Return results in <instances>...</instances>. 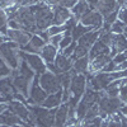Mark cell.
Returning <instances> with one entry per match:
<instances>
[{"instance_id": "1", "label": "cell", "mask_w": 127, "mask_h": 127, "mask_svg": "<svg viewBox=\"0 0 127 127\" xmlns=\"http://www.w3.org/2000/svg\"><path fill=\"white\" fill-rule=\"evenodd\" d=\"M48 93L41 87L39 84V75H37L34 79L32 80V84H31V89H29V98L27 99V104H37V105H42L47 98Z\"/></svg>"}, {"instance_id": "2", "label": "cell", "mask_w": 127, "mask_h": 127, "mask_svg": "<svg viewBox=\"0 0 127 127\" xmlns=\"http://www.w3.org/2000/svg\"><path fill=\"white\" fill-rule=\"evenodd\" d=\"M19 51L20 50L12 48L6 42L0 45V55H1L4 62L12 70H17L19 64H20V60H22L20 59V55H19Z\"/></svg>"}, {"instance_id": "3", "label": "cell", "mask_w": 127, "mask_h": 127, "mask_svg": "<svg viewBox=\"0 0 127 127\" xmlns=\"http://www.w3.org/2000/svg\"><path fill=\"white\" fill-rule=\"evenodd\" d=\"M39 84H41V87L43 88L48 94L56 93V92L62 89L59 76L56 75V74L48 71V70L39 75Z\"/></svg>"}, {"instance_id": "4", "label": "cell", "mask_w": 127, "mask_h": 127, "mask_svg": "<svg viewBox=\"0 0 127 127\" xmlns=\"http://www.w3.org/2000/svg\"><path fill=\"white\" fill-rule=\"evenodd\" d=\"M19 55H20V59L24 60L28 65L33 69V71L37 75H41V74H43L45 71H47L46 62L43 61V59H42L38 54H28V52H24V51L20 50Z\"/></svg>"}, {"instance_id": "5", "label": "cell", "mask_w": 127, "mask_h": 127, "mask_svg": "<svg viewBox=\"0 0 127 127\" xmlns=\"http://www.w3.org/2000/svg\"><path fill=\"white\" fill-rule=\"evenodd\" d=\"M79 22L83 26L89 27L92 29H100L103 27V23H104V17L98 12L97 9H90L87 14L83 15V18L79 20Z\"/></svg>"}, {"instance_id": "6", "label": "cell", "mask_w": 127, "mask_h": 127, "mask_svg": "<svg viewBox=\"0 0 127 127\" xmlns=\"http://www.w3.org/2000/svg\"><path fill=\"white\" fill-rule=\"evenodd\" d=\"M10 75L13 76V87L17 92L22 93L24 97L28 99L29 98V89H31V84L32 80L28 78H24L22 75H19L17 72V70H12V74Z\"/></svg>"}, {"instance_id": "7", "label": "cell", "mask_w": 127, "mask_h": 127, "mask_svg": "<svg viewBox=\"0 0 127 127\" xmlns=\"http://www.w3.org/2000/svg\"><path fill=\"white\" fill-rule=\"evenodd\" d=\"M32 36H33L32 33H29L27 31H23V29H9L6 37H9V41H13L15 43H18L20 46V48H22L31 41Z\"/></svg>"}, {"instance_id": "8", "label": "cell", "mask_w": 127, "mask_h": 127, "mask_svg": "<svg viewBox=\"0 0 127 127\" xmlns=\"http://www.w3.org/2000/svg\"><path fill=\"white\" fill-rule=\"evenodd\" d=\"M9 109L13 113H15L18 117L24 121L27 125H29V109L28 105L23 102H18V100H10L9 102Z\"/></svg>"}, {"instance_id": "9", "label": "cell", "mask_w": 127, "mask_h": 127, "mask_svg": "<svg viewBox=\"0 0 127 127\" xmlns=\"http://www.w3.org/2000/svg\"><path fill=\"white\" fill-rule=\"evenodd\" d=\"M127 50V38L126 36L122 34H114L112 37V43H111V57L113 59L117 54H122Z\"/></svg>"}, {"instance_id": "10", "label": "cell", "mask_w": 127, "mask_h": 127, "mask_svg": "<svg viewBox=\"0 0 127 127\" xmlns=\"http://www.w3.org/2000/svg\"><path fill=\"white\" fill-rule=\"evenodd\" d=\"M46 45L47 43L38 34H33L32 38H31V41L20 50L24 51V52H28V54H38L39 55V52L42 51V48H43Z\"/></svg>"}, {"instance_id": "11", "label": "cell", "mask_w": 127, "mask_h": 127, "mask_svg": "<svg viewBox=\"0 0 127 127\" xmlns=\"http://www.w3.org/2000/svg\"><path fill=\"white\" fill-rule=\"evenodd\" d=\"M14 92H15V89L13 87V76L12 75L0 79V94L3 97H5L8 102L13 100Z\"/></svg>"}, {"instance_id": "12", "label": "cell", "mask_w": 127, "mask_h": 127, "mask_svg": "<svg viewBox=\"0 0 127 127\" xmlns=\"http://www.w3.org/2000/svg\"><path fill=\"white\" fill-rule=\"evenodd\" d=\"M71 17H72V14H71L70 9L62 8L60 5L54 6V24L64 26Z\"/></svg>"}, {"instance_id": "13", "label": "cell", "mask_w": 127, "mask_h": 127, "mask_svg": "<svg viewBox=\"0 0 127 127\" xmlns=\"http://www.w3.org/2000/svg\"><path fill=\"white\" fill-rule=\"evenodd\" d=\"M102 28L100 29H93L90 32H88V33H85L84 36H81L79 39H78V43L84 46V47H87V48H90L95 42H97L102 34Z\"/></svg>"}, {"instance_id": "14", "label": "cell", "mask_w": 127, "mask_h": 127, "mask_svg": "<svg viewBox=\"0 0 127 127\" xmlns=\"http://www.w3.org/2000/svg\"><path fill=\"white\" fill-rule=\"evenodd\" d=\"M67 114H69V104L67 103H62L60 107L56 109L55 114V127H66L67 122Z\"/></svg>"}, {"instance_id": "15", "label": "cell", "mask_w": 127, "mask_h": 127, "mask_svg": "<svg viewBox=\"0 0 127 127\" xmlns=\"http://www.w3.org/2000/svg\"><path fill=\"white\" fill-rule=\"evenodd\" d=\"M120 6L117 4V0H99L97 10L103 15V17H107L108 14H111L112 12H116L118 10Z\"/></svg>"}, {"instance_id": "16", "label": "cell", "mask_w": 127, "mask_h": 127, "mask_svg": "<svg viewBox=\"0 0 127 127\" xmlns=\"http://www.w3.org/2000/svg\"><path fill=\"white\" fill-rule=\"evenodd\" d=\"M109 54H111V47H108L105 43H103L100 39H98V41L89 48V59H90V60L95 59L97 56H100V55H109ZM109 56H111V55H109Z\"/></svg>"}, {"instance_id": "17", "label": "cell", "mask_w": 127, "mask_h": 127, "mask_svg": "<svg viewBox=\"0 0 127 127\" xmlns=\"http://www.w3.org/2000/svg\"><path fill=\"white\" fill-rule=\"evenodd\" d=\"M59 54H60V50L59 48H56L55 46L47 43L43 48H42V51L39 52V56L43 59V61L46 64H54Z\"/></svg>"}, {"instance_id": "18", "label": "cell", "mask_w": 127, "mask_h": 127, "mask_svg": "<svg viewBox=\"0 0 127 127\" xmlns=\"http://www.w3.org/2000/svg\"><path fill=\"white\" fill-rule=\"evenodd\" d=\"M61 104H62V89L56 93L48 94L46 100L42 103V107H45L47 109H54V108L60 107Z\"/></svg>"}, {"instance_id": "19", "label": "cell", "mask_w": 127, "mask_h": 127, "mask_svg": "<svg viewBox=\"0 0 127 127\" xmlns=\"http://www.w3.org/2000/svg\"><path fill=\"white\" fill-rule=\"evenodd\" d=\"M89 10H90V5L87 3V0H78L76 5L71 9V14L75 19L80 20L83 18V15L87 14Z\"/></svg>"}, {"instance_id": "20", "label": "cell", "mask_w": 127, "mask_h": 127, "mask_svg": "<svg viewBox=\"0 0 127 127\" xmlns=\"http://www.w3.org/2000/svg\"><path fill=\"white\" fill-rule=\"evenodd\" d=\"M72 64L74 61L71 60V57H67L65 55H62L61 52L57 55L56 60H55V65L59 67V70L61 72H67L72 69Z\"/></svg>"}, {"instance_id": "21", "label": "cell", "mask_w": 127, "mask_h": 127, "mask_svg": "<svg viewBox=\"0 0 127 127\" xmlns=\"http://www.w3.org/2000/svg\"><path fill=\"white\" fill-rule=\"evenodd\" d=\"M3 116H4V122H5V125H6L8 127H15V126H19V125H22V126H29V125H27L24 121L20 120L18 116H17L15 113H13L9 108L3 113Z\"/></svg>"}, {"instance_id": "22", "label": "cell", "mask_w": 127, "mask_h": 127, "mask_svg": "<svg viewBox=\"0 0 127 127\" xmlns=\"http://www.w3.org/2000/svg\"><path fill=\"white\" fill-rule=\"evenodd\" d=\"M89 64H90L89 55L88 56H84V57H80V59L74 61L72 70L75 71L76 74H84V75H85V74L88 72V69H89Z\"/></svg>"}, {"instance_id": "23", "label": "cell", "mask_w": 127, "mask_h": 127, "mask_svg": "<svg viewBox=\"0 0 127 127\" xmlns=\"http://www.w3.org/2000/svg\"><path fill=\"white\" fill-rule=\"evenodd\" d=\"M17 72L19 74V75H22L24 78H28L31 80H33L34 76H36V72L33 71V69H32L24 60H20V64H19V66L17 69Z\"/></svg>"}, {"instance_id": "24", "label": "cell", "mask_w": 127, "mask_h": 127, "mask_svg": "<svg viewBox=\"0 0 127 127\" xmlns=\"http://www.w3.org/2000/svg\"><path fill=\"white\" fill-rule=\"evenodd\" d=\"M90 31H93L92 28H89V27H85V26H83L80 22L72 28V31H71V37H72V39L74 41H78L81 36H84L85 33H88V32H90Z\"/></svg>"}, {"instance_id": "25", "label": "cell", "mask_w": 127, "mask_h": 127, "mask_svg": "<svg viewBox=\"0 0 127 127\" xmlns=\"http://www.w3.org/2000/svg\"><path fill=\"white\" fill-rule=\"evenodd\" d=\"M88 55H89V48H87V47H84V46H81V45L78 43V46L75 47V51H74V54L71 56V60L75 61V60H78L80 57L88 56Z\"/></svg>"}, {"instance_id": "26", "label": "cell", "mask_w": 127, "mask_h": 127, "mask_svg": "<svg viewBox=\"0 0 127 127\" xmlns=\"http://www.w3.org/2000/svg\"><path fill=\"white\" fill-rule=\"evenodd\" d=\"M126 28H127V24L117 19V20H116V23H113L112 27H111V33H114V34H122V33H125Z\"/></svg>"}, {"instance_id": "27", "label": "cell", "mask_w": 127, "mask_h": 127, "mask_svg": "<svg viewBox=\"0 0 127 127\" xmlns=\"http://www.w3.org/2000/svg\"><path fill=\"white\" fill-rule=\"evenodd\" d=\"M99 104L98 103H95V104H93L92 107L87 111V114H85V117H84V120L83 121H89V120H92V118H94V117H97V116H99Z\"/></svg>"}, {"instance_id": "28", "label": "cell", "mask_w": 127, "mask_h": 127, "mask_svg": "<svg viewBox=\"0 0 127 127\" xmlns=\"http://www.w3.org/2000/svg\"><path fill=\"white\" fill-rule=\"evenodd\" d=\"M47 32H48V34L50 36H56V34H64L66 32V27H65V24L64 26H57V24H52L48 29H47Z\"/></svg>"}, {"instance_id": "29", "label": "cell", "mask_w": 127, "mask_h": 127, "mask_svg": "<svg viewBox=\"0 0 127 127\" xmlns=\"http://www.w3.org/2000/svg\"><path fill=\"white\" fill-rule=\"evenodd\" d=\"M72 42H74V39H72L71 34H64V37H62V39H61V42H60L59 50H60V51L65 50L67 46H70V45L72 43Z\"/></svg>"}, {"instance_id": "30", "label": "cell", "mask_w": 127, "mask_h": 127, "mask_svg": "<svg viewBox=\"0 0 127 127\" xmlns=\"http://www.w3.org/2000/svg\"><path fill=\"white\" fill-rule=\"evenodd\" d=\"M76 46H78V41H74L70 46H67L65 50H62V51H60V52H61L62 55L67 56V57H71L72 54H74V51H75V47H76Z\"/></svg>"}, {"instance_id": "31", "label": "cell", "mask_w": 127, "mask_h": 127, "mask_svg": "<svg viewBox=\"0 0 127 127\" xmlns=\"http://www.w3.org/2000/svg\"><path fill=\"white\" fill-rule=\"evenodd\" d=\"M117 14H118V10H116V12H112L111 14H108L107 17H104V23L108 24V26H112L113 23H116V20H117Z\"/></svg>"}, {"instance_id": "32", "label": "cell", "mask_w": 127, "mask_h": 127, "mask_svg": "<svg viewBox=\"0 0 127 127\" xmlns=\"http://www.w3.org/2000/svg\"><path fill=\"white\" fill-rule=\"evenodd\" d=\"M117 19H118V20H121V22H123V23H126V24H127V8H126V5H125V6H121V8L118 9Z\"/></svg>"}, {"instance_id": "33", "label": "cell", "mask_w": 127, "mask_h": 127, "mask_svg": "<svg viewBox=\"0 0 127 127\" xmlns=\"http://www.w3.org/2000/svg\"><path fill=\"white\" fill-rule=\"evenodd\" d=\"M78 3V0H60L59 1V5L62 6V8H66V9H72L74 6L76 5Z\"/></svg>"}, {"instance_id": "34", "label": "cell", "mask_w": 127, "mask_h": 127, "mask_svg": "<svg viewBox=\"0 0 127 127\" xmlns=\"http://www.w3.org/2000/svg\"><path fill=\"white\" fill-rule=\"evenodd\" d=\"M8 27H9V29H23V24L20 23L18 19H9L8 20Z\"/></svg>"}, {"instance_id": "35", "label": "cell", "mask_w": 127, "mask_h": 127, "mask_svg": "<svg viewBox=\"0 0 127 127\" xmlns=\"http://www.w3.org/2000/svg\"><path fill=\"white\" fill-rule=\"evenodd\" d=\"M62 37H64V34L51 36V37H50V41H48V43H50V45H52V46H55L56 48H59V46H60V42H61Z\"/></svg>"}, {"instance_id": "36", "label": "cell", "mask_w": 127, "mask_h": 127, "mask_svg": "<svg viewBox=\"0 0 127 127\" xmlns=\"http://www.w3.org/2000/svg\"><path fill=\"white\" fill-rule=\"evenodd\" d=\"M83 122H87L92 127H100L102 126V122H103V118L100 117V116H97V117H94V118H92L89 121H83Z\"/></svg>"}, {"instance_id": "37", "label": "cell", "mask_w": 127, "mask_h": 127, "mask_svg": "<svg viewBox=\"0 0 127 127\" xmlns=\"http://www.w3.org/2000/svg\"><path fill=\"white\" fill-rule=\"evenodd\" d=\"M10 74H12V69H10V67L6 65V64H5V65H1V66H0V79L9 76Z\"/></svg>"}, {"instance_id": "38", "label": "cell", "mask_w": 127, "mask_h": 127, "mask_svg": "<svg viewBox=\"0 0 127 127\" xmlns=\"http://www.w3.org/2000/svg\"><path fill=\"white\" fill-rule=\"evenodd\" d=\"M116 70H117V64H116L113 60H111L107 65L103 67V71L104 72H114Z\"/></svg>"}, {"instance_id": "39", "label": "cell", "mask_w": 127, "mask_h": 127, "mask_svg": "<svg viewBox=\"0 0 127 127\" xmlns=\"http://www.w3.org/2000/svg\"><path fill=\"white\" fill-rule=\"evenodd\" d=\"M118 98L121 99L122 103L127 104V85H123L120 88V94H118Z\"/></svg>"}, {"instance_id": "40", "label": "cell", "mask_w": 127, "mask_h": 127, "mask_svg": "<svg viewBox=\"0 0 127 127\" xmlns=\"http://www.w3.org/2000/svg\"><path fill=\"white\" fill-rule=\"evenodd\" d=\"M8 17H6V13H5V10H3V9H0V28L1 27H4V26H6L8 24Z\"/></svg>"}, {"instance_id": "41", "label": "cell", "mask_w": 127, "mask_h": 127, "mask_svg": "<svg viewBox=\"0 0 127 127\" xmlns=\"http://www.w3.org/2000/svg\"><path fill=\"white\" fill-rule=\"evenodd\" d=\"M112 60H113L116 64H117V65H120V64H122L123 61L127 60V57H126V54H125V52H122V54H117Z\"/></svg>"}, {"instance_id": "42", "label": "cell", "mask_w": 127, "mask_h": 127, "mask_svg": "<svg viewBox=\"0 0 127 127\" xmlns=\"http://www.w3.org/2000/svg\"><path fill=\"white\" fill-rule=\"evenodd\" d=\"M37 34H38L42 39H43L46 43H48V41H50V37H51V36L48 34V32H47V31H39Z\"/></svg>"}, {"instance_id": "43", "label": "cell", "mask_w": 127, "mask_h": 127, "mask_svg": "<svg viewBox=\"0 0 127 127\" xmlns=\"http://www.w3.org/2000/svg\"><path fill=\"white\" fill-rule=\"evenodd\" d=\"M87 3L90 5V9H97L99 0H87Z\"/></svg>"}, {"instance_id": "44", "label": "cell", "mask_w": 127, "mask_h": 127, "mask_svg": "<svg viewBox=\"0 0 127 127\" xmlns=\"http://www.w3.org/2000/svg\"><path fill=\"white\" fill-rule=\"evenodd\" d=\"M59 1L60 0H43V3H46L47 5H50V6H56V5H59Z\"/></svg>"}, {"instance_id": "45", "label": "cell", "mask_w": 127, "mask_h": 127, "mask_svg": "<svg viewBox=\"0 0 127 127\" xmlns=\"http://www.w3.org/2000/svg\"><path fill=\"white\" fill-rule=\"evenodd\" d=\"M9 108V103L4 102V103H0V114H3L6 109Z\"/></svg>"}, {"instance_id": "46", "label": "cell", "mask_w": 127, "mask_h": 127, "mask_svg": "<svg viewBox=\"0 0 127 127\" xmlns=\"http://www.w3.org/2000/svg\"><path fill=\"white\" fill-rule=\"evenodd\" d=\"M125 69H127V60L123 61L122 64H120V65H117V70L116 71H121V70H125Z\"/></svg>"}, {"instance_id": "47", "label": "cell", "mask_w": 127, "mask_h": 127, "mask_svg": "<svg viewBox=\"0 0 127 127\" xmlns=\"http://www.w3.org/2000/svg\"><path fill=\"white\" fill-rule=\"evenodd\" d=\"M39 3H43V0H31V4H39Z\"/></svg>"}, {"instance_id": "48", "label": "cell", "mask_w": 127, "mask_h": 127, "mask_svg": "<svg viewBox=\"0 0 127 127\" xmlns=\"http://www.w3.org/2000/svg\"><path fill=\"white\" fill-rule=\"evenodd\" d=\"M4 102H6V103H9L8 100H6V98L5 97H3L1 94H0V103H4Z\"/></svg>"}, {"instance_id": "49", "label": "cell", "mask_w": 127, "mask_h": 127, "mask_svg": "<svg viewBox=\"0 0 127 127\" xmlns=\"http://www.w3.org/2000/svg\"><path fill=\"white\" fill-rule=\"evenodd\" d=\"M4 42H5V37H4L1 33H0V45H1V43H4Z\"/></svg>"}, {"instance_id": "50", "label": "cell", "mask_w": 127, "mask_h": 127, "mask_svg": "<svg viewBox=\"0 0 127 127\" xmlns=\"http://www.w3.org/2000/svg\"><path fill=\"white\" fill-rule=\"evenodd\" d=\"M69 127H83V126H81V122H78V123L71 125V126H69Z\"/></svg>"}, {"instance_id": "51", "label": "cell", "mask_w": 127, "mask_h": 127, "mask_svg": "<svg viewBox=\"0 0 127 127\" xmlns=\"http://www.w3.org/2000/svg\"><path fill=\"white\" fill-rule=\"evenodd\" d=\"M81 126H83V127H92L90 125H88L87 122H83V121H81Z\"/></svg>"}, {"instance_id": "52", "label": "cell", "mask_w": 127, "mask_h": 127, "mask_svg": "<svg viewBox=\"0 0 127 127\" xmlns=\"http://www.w3.org/2000/svg\"><path fill=\"white\" fill-rule=\"evenodd\" d=\"M125 36H126V38H127V32H125V33H123Z\"/></svg>"}, {"instance_id": "53", "label": "cell", "mask_w": 127, "mask_h": 127, "mask_svg": "<svg viewBox=\"0 0 127 127\" xmlns=\"http://www.w3.org/2000/svg\"><path fill=\"white\" fill-rule=\"evenodd\" d=\"M126 8H127V4H126Z\"/></svg>"}, {"instance_id": "54", "label": "cell", "mask_w": 127, "mask_h": 127, "mask_svg": "<svg viewBox=\"0 0 127 127\" xmlns=\"http://www.w3.org/2000/svg\"><path fill=\"white\" fill-rule=\"evenodd\" d=\"M126 3H127V0H126Z\"/></svg>"}, {"instance_id": "55", "label": "cell", "mask_w": 127, "mask_h": 127, "mask_svg": "<svg viewBox=\"0 0 127 127\" xmlns=\"http://www.w3.org/2000/svg\"><path fill=\"white\" fill-rule=\"evenodd\" d=\"M31 127H32V126H31Z\"/></svg>"}, {"instance_id": "56", "label": "cell", "mask_w": 127, "mask_h": 127, "mask_svg": "<svg viewBox=\"0 0 127 127\" xmlns=\"http://www.w3.org/2000/svg\"><path fill=\"white\" fill-rule=\"evenodd\" d=\"M54 127H55V126H54Z\"/></svg>"}]
</instances>
